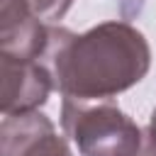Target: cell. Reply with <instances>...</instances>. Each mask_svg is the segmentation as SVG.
Instances as JSON below:
<instances>
[{
    "instance_id": "1",
    "label": "cell",
    "mask_w": 156,
    "mask_h": 156,
    "mask_svg": "<svg viewBox=\"0 0 156 156\" xmlns=\"http://www.w3.org/2000/svg\"><path fill=\"white\" fill-rule=\"evenodd\" d=\"M151 66L146 37L129 22H102L83 34L68 32L51 56L63 100L107 102L136 85Z\"/></svg>"
},
{
    "instance_id": "2",
    "label": "cell",
    "mask_w": 156,
    "mask_h": 156,
    "mask_svg": "<svg viewBox=\"0 0 156 156\" xmlns=\"http://www.w3.org/2000/svg\"><path fill=\"white\" fill-rule=\"evenodd\" d=\"M61 127L83 156H144L141 127L110 102H61Z\"/></svg>"
},
{
    "instance_id": "3",
    "label": "cell",
    "mask_w": 156,
    "mask_h": 156,
    "mask_svg": "<svg viewBox=\"0 0 156 156\" xmlns=\"http://www.w3.org/2000/svg\"><path fill=\"white\" fill-rule=\"evenodd\" d=\"M54 88V71L46 61H24L0 54V107L5 117L39 110Z\"/></svg>"
},
{
    "instance_id": "4",
    "label": "cell",
    "mask_w": 156,
    "mask_h": 156,
    "mask_svg": "<svg viewBox=\"0 0 156 156\" xmlns=\"http://www.w3.org/2000/svg\"><path fill=\"white\" fill-rule=\"evenodd\" d=\"M0 151L2 156H71L68 141L39 110L2 119Z\"/></svg>"
},
{
    "instance_id": "5",
    "label": "cell",
    "mask_w": 156,
    "mask_h": 156,
    "mask_svg": "<svg viewBox=\"0 0 156 156\" xmlns=\"http://www.w3.org/2000/svg\"><path fill=\"white\" fill-rule=\"evenodd\" d=\"M27 2H29L32 12L46 24L51 20H61L68 12V7L73 5V0H27Z\"/></svg>"
},
{
    "instance_id": "6",
    "label": "cell",
    "mask_w": 156,
    "mask_h": 156,
    "mask_svg": "<svg viewBox=\"0 0 156 156\" xmlns=\"http://www.w3.org/2000/svg\"><path fill=\"white\" fill-rule=\"evenodd\" d=\"M146 144H149V149H154V151H156V107H154L151 119H149V129H146Z\"/></svg>"
},
{
    "instance_id": "7",
    "label": "cell",
    "mask_w": 156,
    "mask_h": 156,
    "mask_svg": "<svg viewBox=\"0 0 156 156\" xmlns=\"http://www.w3.org/2000/svg\"><path fill=\"white\" fill-rule=\"evenodd\" d=\"M144 156H156V151H154V149H149V144H146V151H144Z\"/></svg>"
}]
</instances>
